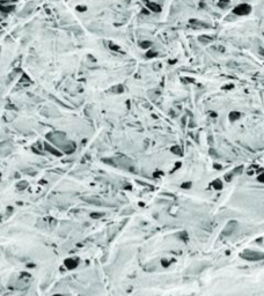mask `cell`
<instances>
[{"mask_svg": "<svg viewBox=\"0 0 264 296\" xmlns=\"http://www.w3.org/2000/svg\"><path fill=\"white\" fill-rule=\"evenodd\" d=\"M241 257L250 261H260L262 259H264V253L258 252V251H254V250H246L241 255Z\"/></svg>", "mask_w": 264, "mask_h": 296, "instance_id": "1", "label": "cell"}, {"mask_svg": "<svg viewBox=\"0 0 264 296\" xmlns=\"http://www.w3.org/2000/svg\"><path fill=\"white\" fill-rule=\"evenodd\" d=\"M235 227H237V223L235 222H229L228 225L226 226V228L224 230V234H227V235H231V234L235 230Z\"/></svg>", "mask_w": 264, "mask_h": 296, "instance_id": "2", "label": "cell"}, {"mask_svg": "<svg viewBox=\"0 0 264 296\" xmlns=\"http://www.w3.org/2000/svg\"><path fill=\"white\" fill-rule=\"evenodd\" d=\"M65 265H66L68 269H73V267L77 266V261L73 260V259H67V260L65 261Z\"/></svg>", "mask_w": 264, "mask_h": 296, "instance_id": "3", "label": "cell"}, {"mask_svg": "<svg viewBox=\"0 0 264 296\" xmlns=\"http://www.w3.org/2000/svg\"><path fill=\"white\" fill-rule=\"evenodd\" d=\"M212 186L216 190H221V189H222V183L220 182V179H216V181L213 182Z\"/></svg>", "mask_w": 264, "mask_h": 296, "instance_id": "4", "label": "cell"}, {"mask_svg": "<svg viewBox=\"0 0 264 296\" xmlns=\"http://www.w3.org/2000/svg\"><path fill=\"white\" fill-rule=\"evenodd\" d=\"M172 150H173V152H175V154H177V155L182 154V149H181V148H178V147H174V148H172Z\"/></svg>", "mask_w": 264, "mask_h": 296, "instance_id": "5", "label": "cell"}, {"mask_svg": "<svg viewBox=\"0 0 264 296\" xmlns=\"http://www.w3.org/2000/svg\"><path fill=\"white\" fill-rule=\"evenodd\" d=\"M257 179H258V182H261V183H264V172L263 174H261L258 177H257Z\"/></svg>", "mask_w": 264, "mask_h": 296, "instance_id": "6", "label": "cell"}, {"mask_svg": "<svg viewBox=\"0 0 264 296\" xmlns=\"http://www.w3.org/2000/svg\"><path fill=\"white\" fill-rule=\"evenodd\" d=\"M191 186V183H187V184H183V187H190Z\"/></svg>", "mask_w": 264, "mask_h": 296, "instance_id": "7", "label": "cell"}]
</instances>
